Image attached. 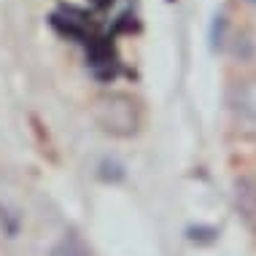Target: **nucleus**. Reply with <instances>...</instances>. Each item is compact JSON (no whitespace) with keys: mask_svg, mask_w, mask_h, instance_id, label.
<instances>
[{"mask_svg":"<svg viewBox=\"0 0 256 256\" xmlns=\"http://www.w3.org/2000/svg\"><path fill=\"white\" fill-rule=\"evenodd\" d=\"M49 24L60 32L62 38L76 40V44H84L94 36L92 32V14L84 8H76V6H65L62 3L57 11L49 16Z\"/></svg>","mask_w":256,"mask_h":256,"instance_id":"obj_2","label":"nucleus"},{"mask_svg":"<svg viewBox=\"0 0 256 256\" xmlns=\"http://www.w3.org/2000/svg\"><path fill=\"white\" fill-rule=\"evenodd\" d=\"M210 49H221L224 46V40H226V14L224 11H218L216 16H213V22H210Z\"/></svg>","mask_w":256,"mask_h":256,"instance_id":"obj_7","label":"nucleus"},{"mask_svg":"<svg viewBox=\"0 0 256 256\" xmlns=\"http://www.w3.org/2000/svg\"><path fill=\"white\" fill-rule=\"evenodd\" d=\"M230 102L243 119L256 122V81H240V84L232 89Z\"/></svg>","mask_w":256,"mask_h":256,"instance_id":"obj_5","label":"nucleus"},{"mask_svg":"<svg viewBox=\"0 0 256 256\" xmlns=\"http://www.w3.org/2000/svg\"><path fill=\"white\" fill-rule=\"evenodd\" d=\"M49 256H92V254L86 251V246L81 243L76 234H68V238H62L60 243L52 248Z\"/></svg>","mask_w":256,"mask_h":256,"instance_id":"obj_6","label":"nucleus"},{"mask_svg":"<svg viewBox=\"0 0 256 256\" xmlns=\"http://www.w3.org/2000/svg\"><path fill=\"white\" fill-rule=\"evenodd\" d=\"M94 6H98V8H110V6H114V0H92Z\"/></svg>","mask_w":256,"mask_h":256,"instance_id":"obj_8","label":"nucleus"},{"mask_svg":"<svg viewBox=\"0 0 256 256\" xmlns=\"http://www.w3.org/2000/svg\"><path fill=\"white\" fill-rule=\"evenodd\" d=\"M248 3H256V0H248Z\"/></svg>","mask_w":256,"mask_h":256,"instance_id":"obj_9","label":"nucleus"},{"mask_svg":"<svg viewBox=\"0 0 256 256\" xmlns=\"http://www.w3.org/2000/svg\"><path fill=\"white\" fill-rule=\"evenodd\" d=\"M86 62L94 78L114 81L119 76V54L114 46V36H92L86 40Z\"/></svg>","mask_w":256,"mask_h":256,"instance_id":"obj_3","label":"nucleus"},{"mask_svg":"<svg viewBox=\"0 0 256 256\" xmlns=\"http://www.w3.org/2000/svg\"><path fill=\"white\" fill-rule=\"evenodd\" d=\"M92 119L102 132L114 138H130L140 127V110L138 102L124 92H106L94 98L92 106Z\"/></svg>","mask_w":256,"mask_h":256,"instance_id":"obj_1","label":"nucleus"},{"mask_svg":"<svg viewBox=\"0 0 256 256\" xmlns=\"http://www.w3.org/2000/svg\"><path fill=\"white\" fill-rule=\"evenodd\" d=\"M234 208H238L243 224L251 232H256V178L240 176L234 181Z\"/></svg>","mask_w":256,"mask_h":256,"instance_id":"obj_4","label":"nucleus"}]
</instances>
